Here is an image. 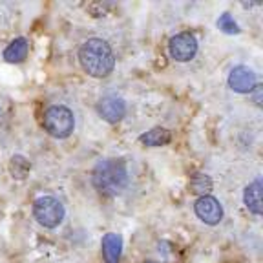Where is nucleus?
Returning <instances> with one entry per match:
<instances>
[{
    "label": "nucleus",
    "mask_w": 263,
    "mask_h": 263,
    "mask_svg": "<svg viewBox=\"0 0 263 263\" xmlns=\"http://www.w3.org/2000/svg\"><path fill=\"white\" fill-rule=\"evenodd\" d=\"M79 62L90 77L103 79L114 71L115 55L103 39H88L79 49Z\"/></svg>",
    "instance_id": "1"
},
{
    "label": "nucleus",
    "mask_w": 263,
    "mask_h": 263,
    "mask_svg": "<svg viewBox=\"0 0 263 263\" xmlns=\"http://www.w3.org/2000/svg\"><path fill=\"white\" fill-rule=\"evenodd\" d=\"M128 168L123 159H104L95 164L91 183L104 196L121 194L128 186Z\"/></svg>",
    "instance_id": "2"
},
{
    "label": "nucleus",
    "mask_w": 263,
    "mask_h": 263,
    "mask_svg": "<svg viewBox=\"0 0 263 263\" xmlns=\"http://www.w3.org/2000/svg\"><path fill=\"white\" fill-rule=\"evenodd\" d=\"M42 126L55 139H66L71 136V132L75 128L73 111L70 108L61 106V104L49 106L42 115Z\"/></svg>",
    "instance_id": "3"
},
{
    "label": "nucleus",
    "mask_w": 263,
    "mask_h": 263,
    "mask_svg": "<svg viewBox=\"0 0 263 263\" xmlns=\"http://www.w3.org/2000/svg\"><path fill=\"white\" fill-rule=\"evenodd\" d=\"M33 216L46 229H55L64 219V205L51 196H42L33 203Z\"/></svg>",
    "instance_id": "4"
},
{
    "label": "nucleus",
    "mask_w": 263,
    "mask_h": 263,
    "mask_svg": "<svg viewBox=\"0 0 263 263\" xmlns=\"http://www.w3.org/2000/svg\"><path fill=\"white\" fill-rule=\"evenodd\" d=\"M168 51H170V57L177 62H189L196 57L197 53V41L194 37L192 33L189 31H183V33H177L170 39L168 42Z\"/></svg>",
    "instance_id": "5"
},
{
    "label": "nucleus",
    "mask_w": 263,
    "mask_h": 263,
    "mask_svg": "<svg viewBox=\"0 0 263 263\" xmlns=\"http://www.w3.org/2000/svg\"><path fill=\"white\" fill-rule=\"evenodd\" d=\"M194 210H196L197 218L201 219L205 225H218V223L223 219L221 203L212 196L197 197L196 205H194Z\"/></svg>",
    "instance_id": "6"
},
{
    "label": "nucleus",
    "mask_w": 263,
    "mask_h": 263,
    "mask_svg": "<svg viewBox=\"0 0 263 263\" xmlns=\"http://www.w3.org/2000/svg\"><path fill=\"white\" fill-rule=\"evenodd\" d=\"M97 111L106 123H119L126 115V103L121 97H117V95H106V97L99 101Z\"/></svg>",
    "instance_id": "7"
},
{
    "label": "nucleus",
    "mask_w": 263,
    "mask_h": 263,
    "mask_svg": "<svg viewBox=\"0 0 263 263\" xmlns=\"http://www.w3.org/2000/svg\"><path fill=\"white\" fill-rule=\"evenodd\" d=\"M229 86L238 93H251L256 88V73L247 66H236L229 75Z\"/></svg>",
    "instance_id": "8"
},
{
    "label": "nucleus",
    "mask_w": 263,
    "mask_h": 263,
    "mask_svg": "<svg viewBox=\"0 0 263 263\" xmlns=\"http://www.w3.org/2000/svg\"><path fill=\"white\" fill-rule=\"evenodd\" d=\"M101 249H103L104 263H119L121 252H123V239H121L119 234H115V232H108V234L103 236Z\"/></svg>",
    "instance_id": "9"
},
{
    "label": "nucleus",
    "mask_w": 263,
    "mask_h": 263,
    "mask_svg": "<svg viewBox=\"0 0 263 263\" xmlns=\"http://www.w3.org/2000/svg\"><path fill=\"white\" fill-rule=\"evenodd\" d=\"M243 201H245L249 212H252L254 216L261 214V179L252 181L251 185L247 186L243 192Z\"/></svg>",
    "instance_id": "10"
},
{
    "label": "nucleus",
    "mask_w": 263,
    "mask_h": 263,
    "mask_svg": "<svg viewBox=\"0 0 263 263\" xmlns=\"http://www.w3.org/2000/svg\"><path fill=\"white\" fill-rule=\"evenodd\" d=\"M28 51H29L28 39L18 37V39H15V41L9 42L8 48L4 49V61L11 62V64H18V62H22L26 57H28Z\"/></svg>",
    "instance_id": "11"
},
{
    "label": "nucleus",
    "mask_w": 263,
    "mask_h": 263,
    "mask_svg": "<svg viewBox=\"0 0 263 263\" xmlns=\"http://www.w3.org/2000/svg\"><path fill=\"white\" fill-rule=\"evenodd\" d=\"M170 141H172L170 130L161 128V126L152 128L150 132H146V134H143V136L139 137V143L144 144V146H150V148L164 146V144H168Z\"/></svg>",
    "instance_id": "12"
},
{
    "label": "nucleus",
    "mask_w": 263,
    "mask_h": 263,
    "mask_svg": "<svg viewBox=\"0 0 263 263\" xmlns=\"http://www.w3.org/2000/svg\"><path fill=\"white\" fill-rule=\"evenodd\" d=\"M190 190L194 194H197L199 197L210 196V190H212V179H210L206 174H194L190 177Z\"/></svg>",
    "instance_id": "13"
},
{
    "label": "nucleus",
    "mask_w": 263,
    "mask_h": 263,
    "mask_svg": "<svg viewBox=\"0 0 263 263\" xmlns=\"http://www.w3.org/2000/svg\"><path fill=\"white\" fill-rule=\"evenodd\" d=\"M29 168H31V164L24 156H13L9 161V172L15 179H24L29 174Z\"/></svg>",
    "instance_id": "14"
},
{
    "label": "nucleus",
    "mask_w": 263,
    "mask_h": 263,
    "mask_svg": "<svg viewBox=\"0 0 263 263\" xmlns=\"http://www.w3.org/2000/svg\"><path fill=\"white\" fill-rule=\"evenodd\" d=\"M218 28L221 29L223 33H227V35H236V33H239L238 24H236V21L229 13H223L218 18Z\"/></svg>",
    "instance_id": "15"
},
{
    "label": "nucleus",
    "mask_w": 263,
    "mask_h": 263,
    "mask_svg": "<svg viewBox=\"0 0 263 263\" xmlns=\"http://www.w3.org/2000/svg\"><path fill=\"white\" fill-rule=\"evenodd\" d=\"M146 263H157V261H146Z\"/></svg>",
    "instance_id": "16"
}]
</instances>
